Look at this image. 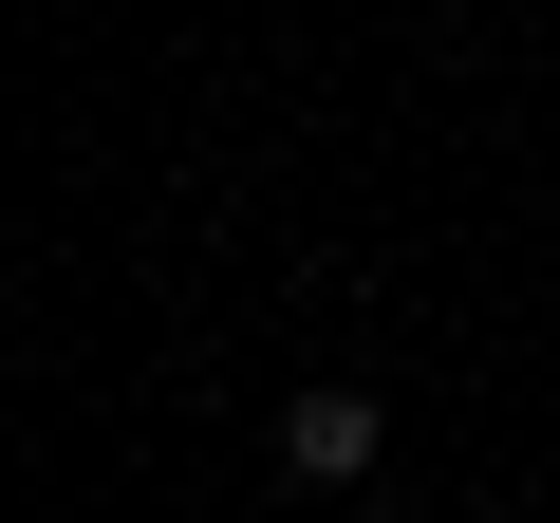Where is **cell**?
<instances>
[{"label": "cell", "mask_w": 560, "mask_h": 523, "mask_svg": "<svg viewBox=\"0 0 560 523\" xmlns=\"http://www.w3.org/2000/svg\"><path fill=\"white\" fill-rule=\"evenodd\" d=\"M374 449H393V411H374L355 374H318V393H280V486H374Z\"/></svg>", "instance_id": "6da1fadb"}, {"label": "cell", "mask_w": 560, "mask_h": 523, "mask_svg": "<svg viewBox=\"0 0 560 523\" xmlns=\"http://www.w3.org/2000/svg\"><path fill=\"white\" fill-rule=\"evenodd\" d=\"M374 523H411V504H374Z\"/></svg>", "instance_id": "7a4b0ae2"}]
</instances>
